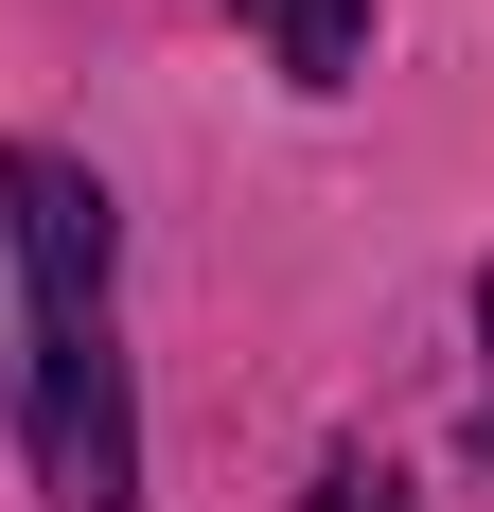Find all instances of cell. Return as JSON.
Returning a JSON list of instances; mask_svg holds the SVG:
<instances>
[{
	"label": "cell",
	"mask_w": 494,
	"mask_h": 512,
	"mask_svg": "<svg viewBox=\"0 0 494 512\" xmlns=\"http://www.w3.org/2000/svg\"><path fill=\"white\" fill-rule=\"evenodd\" d=\"M0 230H18V424H36V477L71 512H124L142 442H124V371H106V195L71 159H0Z\"/></svg>",
	"instance_id": "obj_1"
},
{
	"label": "cell",
	"mask_w": 494,
	"mask_h": 512,
	"mask_svg": "<svg viewBox=\"0 0 494 512\" xmlns=\"http://www.w3.org/2000/svg\"><path fill=\"white\" fill-rule=\"evenodd\" d=\"M265 36H283V71H353L371 53V0H247Z\"/></svg>",
	"instance_id": "obj_2"
}]
</instances>
